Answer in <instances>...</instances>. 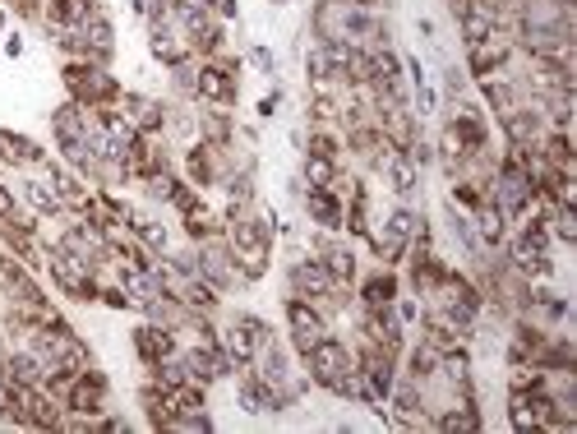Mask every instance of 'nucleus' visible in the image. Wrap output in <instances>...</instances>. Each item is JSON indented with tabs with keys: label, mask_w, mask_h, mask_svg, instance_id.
I'll return each mask as SVG.
<instances>
[{
	"label": "nucleus",
	"mask_w": 577,
	"mask_h": 434,
	"mask_svg": "<svg viewBox=\"0 0 577 434\" xmlns=\"http://www.w3.org/2000/svg\"><path fill=\"white\" fill-rule=\"evenodd\" d=\"M181 222H185V236H190L194 245H199V241H213V236H227V222H217V217L208 213L204 204L190 208V213H185Z\"/></svg>",
	"instance_id": "obj_29"
},
{
	"label": "nucleus",
	"mask_w": 577,
	"mask_h": 434,
	"mask_svg": "<svg viewBox=\"0 0 577 434\" xmlns=\"http://www.w3.org/2000/svg\"><path fill=\"white\" fill-rule=\"evenodd\" d=\"M499 125H504L508 144H541V134H545V116L536 107H527V102L508 107L504 116H499Z\"/></svg>",
	"instance_id": "obj_10"
},
{
	"label": "nucleus",
	"mask_w": 577,
	"mask_h": 434,
	"mask_svg": "<svg viewBox=\"0 0 577 434\" xmlns=\"http://www.w3.org/2000/svg\"><path fill=\"white\" fill-rule=\"evenodd\" d=\"M397 273L393 268H379V273H370V278L361 282V305L365 310H379V305H393L397 301Z\"/></svg>",
	"instance_id": "obj_22"
},
{
	"label": "nucleus",
	"mask_w": 577,
	"mask_h": 434,
	"mask_svg": "<svg viewBox=\"0 0 577 434\" xmlns=\"http://www.w3.org/2000/svg\"><path fill=\"white\" fill-rule=\"evenodd\" d=\"M444 88H448V97H462V88H467V79H462V70H448V79H444Z\"/></svg>",
	"instance_id": "obj_46"
},
{
	"label": "nucleus",
	"mask_w": 577,
	"mask_h": 434,
	"mask_svg": "<svg viewBox=\"0 0 577 434\" xmlns=\"http://www.w3.org/2000/svg\"><path fill=\"white\" fill-rule=\"evenodd\" d=\"M273 5H282V0H273Z\"/></svg>",
	"instance_id": "obj_52"
},
{
	"label": "nucleus",
	"mask_w": 577,
	"mask_h": 434,
	"mask_svg": "<svg viewBox=\"0 0 577 434\" xmlns=\"http://www.w3.org/2000/svg\"><path fill=\"white\" fill-rule=\"evenodd\" d=\"M314 250H319V264L328 268V278H333L337 287H351V282H356V250H351V245L314 236Z\"/></svg>",
	"instance_id": "obj_11"
},
{
	"label": "nucleus",
	"mask_w": 577,
	"mask_h": 434,
	"mask_svg": "<svg viewBox=\"0 0 577 434\" xmlns=\"http://www.w3.org/2000/svg\"><path fill=\"white\" fill-rule=\"evenodd\" d=\"M305 153H314V157H328V162H337V153H342V144H337V134L328 130V125H314L310 130V148Z\"/></svg>",
	"instance_id": "obj_37"
},
{
	"label": "nucleus",
	"mask_w": 577,
	"mask_h": 434,
	"mask_svg": "<svg viewBox=\"0 0 577 434\" xmlns=\"http://www.w3.org/2000/svg\"><path fill=\"white\" fill-rule=\"evenodd\" d=\"M42 374H47V361H42L33 347L5 356V379H10V384H42Z\"/></svg>",
	"instance_id": "obj_21"
},
{
	"label": "nucleus",
	"mask_w": 577,
	"mask_h": 434,
	"mask_svg": "<svg viewBox=\"0 0 577 434\" xmlns=\"http://www.w3.org/2000/svg\"><path fill=\"white\" fill-rule=\"evenodd\" d=\"M93 10H102L97 0H47V24H65V28H79Z\"/></svg>",
	"instance_id": "obj_26"
},
{
	"label": "nucleus",
	"mask_w": 577,
	"mask_h": 434,
	"mask_svg": "<svg viewBox=\"0 0 577 434\" xmlns=\"http://www.w3.org/2000/svg\"><path fill=\"white\" fill-rule=\"evenodd\" d=\"M485 204V190L476 181H467V176H457L453 181V208H467V213H476V208Z\"/></svg>",
	"instance_id": "obj_36"
},
{
	"label": "nucleus",
	"mask_w": 577,
	"mask_h": 434,
	"mask_svg": "<svg viewBox=\"0 0 577 434\" xmlns=\"http://www.w3.org/2000/svg\"><path fill=\"white\" fill-rule=\"evenodd\" d=\"M217 342H222V351H227L236 365H254V356H259V338H254L241 319H231V328H222Z\"/></svg>",
	"instance_id": "obj_18"
},
{
	"label": "nucleus",
	"mask_w": 577,
	"mask_h": 434,
	"mask_svg": "<svg viewBox=\"0 0 577 434\" xmlns=\"http://www.w3.org/2000/svg\"><path fill=\"white\" fill-rule=\"evenodd\" d=\"M337 116H342V107H337L333 93H314L310 97V125H333Z\"/></svg>",
	"instance_id": "obj_39"
},
{
	"label": "nucleus",
	"mask_w": 577,
	"mask_h": 434,
	"mask_svg": "<svg viewBox=\"0 0 577 434\" xmlns=\"http://www.w3.org/2000/svg\"><path fill=\"white\" fill-rule=\"evenodd\" d=\"M167 204L185 217V213H190V208H199V204H204V199H199V185H190V181H171Z\"/></svg>",
	"instance_id": "obj_38"
},
{
	"label": "nucleus",
	"mask_w": 577,
	"mask_h": 434,
	"mask_svg": "<svg viewBox=\"0 0 577 434\" xmlns=\"http://www.w3.org/2000/svg\"><path fill=\"white\" fill-rule=\"evenodd\" d=\"M213 14L227 24V19H236V0H213Z\"/></svg>",
	"instance_id": "obj_47"
},
{
	"label": "nucleus",
	"mask_w": 577,
	"mask_h": 434,
	"mask_svg": "<svg viewBox=\"0 0 577 434\" xmlns=\"http://www.w3.org/2000/svg\"><path fill=\"white\" fill-rule=\"evenodd\" d=\"M61 79H65V88H70L74 102L88 107V111H93V107H116L121 93H125V88L116 84V74L97 70V65H88V61H65Z\"/></svg>",
	"instance_id": "obj_1"
},
{
	"label": "nucleus",
	"mask_w": 577,
	"mask_h": 434,
	"mask_svg": "<svg viewBox=\"0 0 577 434\" xmlns=\"http://www.w3.org/2000/svg\"><path fill=\"white\" fill-rule=\"evenodd\" d=\"M287 328H291V347L310 351L319 338H328V314L314 301H301V296H287Z\"/></svg>",
	"instance_id": "obj_5"
},
{
	"label": "nucleus",
	"mask_w": 577,
	"mask_h": 434,
	"mask_svg": "<svg viewBox=\"0 0 577 434\" xmlns=\"http://www.w3.org/2000/svg\"><path fill=\"white\" fill-rule=\"evenodd\" d=\"M227 194H231V208H254V171H231L227 176Z\"/></svg>",
	"instance_id": "obj_34"
},
{
	"label": "nucleus",
	"mask_w": 577,
	"mask_h": 434,
	"mask_svg": "<svg viewBox=\"0 0 577 434\" xmlns=\"http://www.w3.org/2000/svg\"><path fill=\"white\" fill-rule=\"evenodd\" d=\"M508 56H513V42H508V33L499 28V33H490L485 42H471L467 47V70L476 74V79H494V74H504Z\"/></svg>",
	"instance_id": "obj_6"
},
{
	"label": "nucleus",
	"mask_w": 577,
	"mask_h": 434,
	"mask_svg": "<svg viewBox=\"0 0 577 434\" xmlns=\"http://www.w3.org/2000/svg\"><path fill=\"white\" fill-rule=\"evenodd\" d=\"M0 162H5V167H42V162H47V148L33 144L28 134L0 130Z\"/></svg>",
	"instance_id": "obj_12"
},
{
	"label": "nucleus",
	"mask_w": 577,
	"mask_h": 434,
	"mask_svg": "<svg viewBox=\"0 0 577 434\" xmlns=\"http://www.w3.org/2000/svg\"><path fill=\"white\" fill-rule=\"evenodd\" d=\"M481 93H485L494 116H504L508 107H517V88L508 84V79H499V74H494V79H481Z\"/></svg>",
	"instance_id": "obj_32"
},
{
	"label": "nucleus",
	"mask_w": 577,
	"mask_h": 434,
	"mask_svg": "<svg viewBox=\"0 0 577 434\" xmlns=\"http://www.w3.org/2000/svg\"><path fill=\"white\" fill-rule=\"evenodd\" d=\"M125 227L134 231V241H144L153 254H167V227H162V222H153V217H144V213H134L130 208Z\"/></svg>",
	"instance_id": "obj_30"
},
{
	"label": "nucleus",
	"mask_w": 577,
	"mask_h": 434,
	"mask_svg": "<svg viewBox=\"0 0 577 434\" xmlns=\"http://www.w3.org/2000/svg\"><path fill=\"white\" fill-rule=\"evenodd\" d=\"M176 5H194V10H213V0H176Z\"/></svg>",
	"instance_id": "obj_51"
},
{
	"label": "nucleus",
	"mask_w": 577,
	"mask_h": 434,
	"mask_svg": "<svg viewBox=\"0 0 577 434\" xmlns=\"http://www.w3.org/2000/svg\"><path fill=\"white\" fill-rule=\"evenodd\" d=\"M407 264H411L407 282H411V291H416V296H434V291H439V282H444V273H448V264H444V259H434L430 250H425V254H407Z\"/></svg>",
	"instance_id": "obj_14"
},
{
	"label": "nucleus",
	"mask_w": 577,
	"mask_h": 434,
	"mask_svg": "<svg viewBox=\"0 0 577 434\" xmlns=\"http://www.w3.org/2000/svg\"><path fill=\"white\" fill-rule=\"evenodd\" d=\"M471 222H476V236H481V245H490V250H499V245L508 241V217L499 204H490L485 199L476 213H471Z\"/></svg>",
	"instance_id": "obj_20"
},
{
	"label": "nucleus",
	"mask_w": 577,
	"mask_h": 434,
	"mask_svg": "<svg viewBox=\"0 0 577 434\" xmlns=\"http://www.w3.org/2000/svg\"><path fill=\"white\" fill-rule=\"evenodd\" d=\"M148 47H153V56L162 65H185V61H199V56H194L190 51V42H181V37L171 33V24H148Z\"/></svg>",
	"instance_id": "obj_13"
},
{
	"label": "nucleus",
	"mask_w": 577,
	"mask_h": 434,
	"mask_svg": "<svg viewBox=\"0 0 577 434\" xmlns=\"http://www.w3.org/2000/svg\"><path fill=\"white\" fill-rule=\"evenodd\" d=\"M171 88H176L181 97H199V61L171 65Z\"/></svg>",
	"instance_id": "obj_35"
},
{
	"label": "nucleus",
	"mask_w": 577,
	"mask_h": 434,
	"mask_svg": "<svg viewBox=\"0 0 577 434\" xmlns=\"http://www.w3.org/2000/svg\"><path fill=\"white\" fill-rule=\"evenodd\" d=\"M97 301L107 305V310H134V301H130V291L121 287V282H116V287H102V296H97Z\"/></svg>",
	"instance_id": "obj_41"
},
{
	"label": "nucleus",
	"mask_w": 577,
	"mask_h": 434,
	"mask_svg": "<svg viewBox=\"0 0 577 434\" xmlns=\"http://www.w3.org/2000/svg\"><path fill=\"white\" fill-rule=\"evenodd\" d=\"M407 374L416 379V384H430V379H439V347H430V342H416V347L407 351Z\"/></svg>",
	"instance_id": "obj_27"
},
{
	"label": "nucleus",
	"mask_w": 577,
	"mask_h": 434,
	"mask_svg": "<svg viewBox=\"0 0 577 434\" xmlns=\"http://www.w3.org/2000/svg\"><path fill=\"white\" fill-rule=\"evenodd\" d=\"M24 204L42 217H65V204L51 181H24Z\"/></svg>",
	"instance_id": "obj_24"
},
{
	"label": "nucleus",
	"mask_w": 577,
	"mask_h": 434,
	"mask_svg": "<svg viewBox=\"0 0 577 434\" xmlns=\"http://www.w3.org/2000/svg\"><path fill=\"white\" fill-rule=\"evenodd\" d=\"M139 402H144V411H148V425H153V430H167V425H171L167 393H162L157 384H144V388H139Z\"/></svg>",
	"instance_id": "obj_31"
},
{
	"label": "nucleus",
	"mask_w": 577,
	"mask_h": 434,
	"mask_svg": "<svg viewBox=\"0 0 577 434\" xmlns=\"http://www.w3.org/2000/svg\"><path fill=\"white\" fill-rule=\"evenodd\" d=\"M388 176V185H393L397 194H402V199H407L411 190H416V162H411L407 153H388L384 157V167H379Z\"/></svg>",
	"instance_id": "obj_28"
},
{
	"label": "nucleus",
	"mask_w": 577,
	"mask_h": 434,
	"mask_svg": "<svg viewBox=\"0 0 577 434\" xmlns=\"http://www.w3.org/2000/svg\"><path fill=\"white\" fill-rule=\"evenodd\" d=\"M254 370L264 374L268 384H287L291 379V356H287V347L277 338H268V342H259V356H254Z\"/></svg>",
	"instance_id": "obj_19"
},
{
	"label": "nucleus",
	"mask_w": 577,
	"mask_h": 434,
	"mask_svg": "<svg viewBox=\"0 0 577 434\" xmlns=\"http://www.w3.org/2000/svg\"><path fill=\"white\" fill-rule=\"evenodd\" d=\"M305 213L319 231H337L342 227V199L333 190H305Z\"/></svg>",
	"instance_id": "obj_16"
},
{
	"label": "nucleus",
	"mask_w": 577,
	"mask_h": 434,
	"mask_svg": "<svg viewBox=\"0 0 577 434\" xmlns=\"http://www.w3.org/2000/svg\"><path fill=\"white\" fill-rule=\"evenodd\" d=\"M241 97V56L217 51L208 61H199V102L208 107H236Z\"/></svg>",
	"instance_id": "obj_2"
},
{
	"label": "nucleus",
	"mask_w": 577,
	"mask_h": 434,
	"mask_svg": "<svg viewBox=\"0 0 577 434\" xmlns=\"http://www.w3.org/2000/svg\"><path fill=\"white\" fill-rule=\"evenodd\" d=\"M434 430L444 434H462V430H481V411L471 407V402H462V407H448V411H434L430 416Z\"/></svg>",
	"instance_id": "obj_25"
},
{
	"label": "nucleus",
	"mask_w": 577,
	"mask_h": 434,
	"mask_svg": "<svg viewBox=\"0 0 577 434\" xmlns=\"http://www.w3.org/2000/svg\"><path fill=\"white\" fill-rule=\"evenodd\" d=\"M97 434H130V421H121V416H97Z\"/></svg>",
	"instance_id": "obj_44"
},
{
	"label": "nucleus",
	"mask_w": 577,
	"mask_h": 434,
	"mask_svg": "<svg viewBox=\"0 0 577 434\" xmlns=\"http://www.w3.org/2000/svg\"><path fill=\"white\" fill-rule=\"evenodd\" d=\"M393 310H397V319H402V324L421 319V305H416V301H393Z\"/></svg>",
	"instance_id": "obj_45"
},
{
	"label": "nucleus",
	"mask_w": 577,
	"mask_h": 434,
	"mask_svg": "<svg viewBox=\"0 0 577 434\" xmlns=\"http://www.w3.org/2000/svg\"><path fill=\"white\" fill-rule=\"evenodd\" d=\"M167 430H176V434H208V430H213V416H208V411H194V416H171Z\"/></svg>",
	"instance_id": "obj_40"
},
{
	"label": "nucleus",
	"mask_w": 577,
	"mask_h": 434,
	"mask_svg": "<svg viewBox=\"0 0 577 434\" xmlns=\"http://www.w3.org/2000/svg\"><path fill=\"white\" fill-rule=\"evenodd\" d=\"M342 5H361V10H379L384 0H342Z\"/></svg>",
	"instance_id": "obj_50"
},
{
	"label": "nucleus",
	"mask_w": 577,
	"mask_h": 434,
	"mask_svg": "<svg viewBox=\"0 0 577 434\" xmlns=\"http://www.w3.org/2000/svg\"><path fill=\"white\" fill-rule=\"evenodd\" d=\"M277 102H282V93H268L264 102H259V111H264V116H273V111H277Z\"/></svg>",
	"instance_id": "obj_48"
},
{
	"label": "nucleus",
	"mask_w": 577,
	"mask_h": 434,
	"mask_svg": "<svg viewBox=\"0 0 577 434\" xmlns=\"http://www.w3.org/2000/svg\"><path fill=\"white\" fill-rule=\"evenodd\" d=\"M19 213H24V208H19V194L0 181V222H10V217H19Z\"/></svg>",
	"instance_id": "obj_42"
},
{
	"label": "nucleus",
	"mask_w": 577,
	"mask_h": 434,
	"mask_svg": "<svg viewBox=\"0 0 577 434\" xmlns=\"http://www.w3.org/2000/svg\"><path fill=\"white\" fill-rule=\"evenodd\" d=\"M254 65H259V70H273V56H268L264 47H254Z\"/></svg>",
	"instance_id": "obj_49"
},
{
	"label": "nucleus",
	"mask_w": 577,
	"mask_h": 434,
	"mask_svg": "<svg viewBox=\"0 0 577 434\" xmlns=\"http://www.w3.org/2000/svg\"><path fill=\"white\" fill-rule=\"evenodd\" d=\"M61 319V310L47 301H10V310H5V328L10 333H19V338H33V333H42V328H51Z\"/></svg>",
	"instance_id": "obj_7"
},
{
	"label": "nucleus",
	"mask_w": 577,
	"mask_h": 434,
	"mask_svg": "<svg viewBox=\"0 0 577 434\" xmlns=\"http://www.w3.org/2000/svg\"><path fill=\"white\" fill-rule=\"evenodd\" d=\"M14 5V14H19V19H42V14H47V5H42V0H10Z\"/></svg>",
	"instance_id": "obj_43"
},
{
	"label": "nucleus",
	"mask_w": 577,
	"mask_h": 434,
	"mask_svg": "<svg viewBox=\"0 0 577 434\" xmlns=\"http://www.w3.org/2000/svg\"><path fill=\"white\" fill-rule=\"evenodd\" d=\"M121 116L134 125L139 134H162L167 130V107L162 102H153V97H144V93H121Z\"/></svg>",
	"instance_id": "obj_9"
},
{
	"label": "nucleus",
	"mask_w": 577,
	"mask_h": 434,
	"mask_svg": "<svg viewBox=\"0 0 577 434\" xmlns=\"http://www.w3.org/2000/svg\"><path fill=\"white\" fill-rule=\"evenodd\" d=\"M130 347H134V356H139L144 365H157V361H167V356H176V351H181V347H176V328L153 324V319L134 328Z\"/></svg>",
	"instance_id": "obj_8"
},
{
	"label": "nucleus",
	"mask_w": 577,
	"mask_h": 434,
	"mask_svg": "<svg viewBox=\"0 0 577 434\" xmlns=\"http://www.w3.org/2000/svg\"><path fill=\"white\" fill-rule=\"evenodd\" d=\"M227 153V148H208L204 139L199 144H190L185 148V176H190V185H217V157Z\"/></svg>",
	"instance_id": "obj_15"
},
{
	"label": "nucleus",
	"mask_w": 577,
	"mask_h": 434,
	"mask_svg": "<svg viewBox=\"0 0 577 434\" xmlns=\"http://www.w3.org/2000/svg\"><path fill=\"white\" fill-rule=\"evenodd\" d=\"M171 19L181 24L185 42H190V51L199 56V61H208V56L222 51L227 28H222V19H217L213 10H194V5H176V0H171Z\"/></svg>",
	"instance_id": "obj_3"
},
{
	"label": "nucleus",
	"mask_w": 577,
	"mask_h": 434,
	"mask_svg": "<svg viewBox=\"0 0 577 434\" xmlns=\"http://www.w3.org/2000/svg\"><path fill=\"white\" fill-rule=\"evenodd\" d=\"M301 176H305V185H310V190H328V185H333V176H337V162H328V157H314V153H305V167H301Z\"/></svg>",
	"instance_id": "obj_33"
},
{
	"label": "nucleus",
	"mask_w": 577,
	"mask_h": 434,
	"mask_svg": "<svg viewBox=\"0 0 577 434\" xmlns=\"http://www.w3.org/2000/svg\"><path fill=\"white\" fill-rule=\"evenodd\" d=\"M508 421H513V430H522V434H536V430H541L536 388H508Z\"/></svg>",
	"instance_id": "obj_17"
},
{
	"label": "nucleus",
	"mask_w": 577,
	"mask_h": 434,
	"mask_svg": "<svg viewBox=\"0 0 577 434\" xmlns=\"http://www.w3.org/2000/svg\"><path fill=\"white\" fill-rule=\"evenodd\" d=\"M231 134H236V125H231L227 107H213L199 116V139H204L208 148H231Z\"/></svg>",
	"instance_id": "obj_23"
},
{
	"label": "nucleus",
	"mask_w": 577,
	"mask_h": 434,
	"mask_svg": "<svg viewBox=\"0 0 577 434\" xmlns=\"http://www.w3.org/2000/svg\"><path fill=\"white\" fill-rule=\"evenodd\" d=\"M351 365H356L351 347H347V342H337L333 333H328V338H319L310 351H305V370H310V384L328 388V393H333V384L351 370Z\"/></svg>",
	"instance_id": "obj_4"
}]
</instances>
